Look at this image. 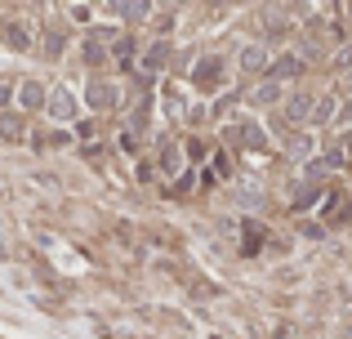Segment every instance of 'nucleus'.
Instances as JSON below:
<instances>
[{
    "label": "nucleus",
    "instance_id": "nucleus-1",
    "mask_svg": "<svg viewBox=\"0 0 352 339\" xmlns=\"http://www.w3.org/2000/svg\"><path fill=\"white\" fill-rule=\"evenodd\" d=\"M232 139H241L245 148H263V134H258V125H250V121L232 125Z\"/></svg>",
    "mask_w": 352,
    "mask_h": 339
},
{
    "label": "nucleus",
    "instance_id": "nucleus-2",
    "mask_svg": "<svg viewBox=\"0 0 352 339\" xmlns=\"http://www.w3.org/2000/svg\"><path fill=\"white\" fill-rule=\"evenodd\" d=\"M18 94H23V107H41L45 103V89L36 85V80H23V89H18Z\"/></svg>",
    "mask_w": 352,
    "mask_h": 339
},
{
    "label": "nucleus",
    "instance_id": "nucleus-3",
    "mask_svg": "<svg viewBox=\"0 0 352 339\" xmlns=\"http://www.w3.org/2000/svg\"><path fill=\"white\" fill-rule=\"evenodd\" d=\"M312 107H317V103H312L308 94H299V98H290V103H285V112H290L294 121H303V116H312Z\"/></svg>",
    "mask_w": 352,
    "mask_h": 339
},
{
    "label": "nucleus",
    "instance_id": "nucleus-4",
    "mask_svg": "<svg viewBox=\"0 0 352 339\" xmlns=\"http://www.w3.org/2000/svg\"><path fill=\"white\" fill-rule=\"evenodd\" d=\"M263 58H267V54L258 50V45H250V50L241 54V67H245V72H258V67H263Z\"/></svg>",
    "mask_w": 352,
    "mask_h": 339
},
{
    "label": "nucleus",
    "instance_id": "nucleus-5",
    "mask_svg": "<svg viewBox=\"0 0 352 339\" xmlns=\"http://www.w3.org/2000/svg\"><path fill=\"white\" fill-rule=\"evenodd\" d=\"M276 98H281V85H276V80H267V85L254 89V103H276Z\"/></svg>",
    "mask_w": 352,
    "mask_h": 339
},
{
    "label": "nucleus",
    "instance_id": "nucleus-6",
    "mask_svg": "<svg viewBox=\"0 0 352 339\" xmlns=\"http://www.w3.org/2000/svg\"><path fill=\"white\" fill-rule=\"evenodd\" d=\"M263 228H258V223H245V250H258V245H263Z\"/></svg>",
    "mask_w": 352,
    "mask_h": 339
},
{
    "label": "nucleus",
    "instance_id": "nucleus-7",
    "mask_svg": "<svg viewBox=\"0 0 352 339\" xmlns=\"http://www.w3.org/2000/svg\"><path fill=\"white\" fill-rule=\"evenodd\" d=\"M294 72H299V58H290V54H285V58H281V63L272 67V76L281 80V76H294Z\"/></svg>",
    "mask_w": 352,
    "mask_h": 339
},
{
    "label": "nucleus",
    "instance_id": "nucleus-8",
    "mask_svg": "<svg viewBox=\"0 0 352 339\" xmlns=\"http://www.w3.org/2000/svg\"><path fill=\"white\" fill-rule=\"evenodd\" d=\"M112 14H120V18H147V5H112Z\"/></svg>",
    "mask_w": 352,
    "mask_h": 339
},
{
    "label": "nucleus",
    "instance_id": "nucleus-9",
    "mask_svg": "<svg viewBox=\"0 0 352 339\" xmlns=\"http://www.w3.org/2000/svg\"><path fill=\"white\" fill-rule=\"evenodd\" d=\"M290 152H294V157H308V152H312V139H308V134H294V139H290Z\"/></svg>",
    "mask_w": 352,
    "mask_h": 339
},
{
    "label": "nucleus",
    "instance_id": "nucleus-10",
    "mask_svg": "<svg viewBox=\"0 0 352 339\" xmlns=\"http://www.w3.org/2000/svg\"><path fill=\"white\" fill-rule=\"evenodd\" d=\"M18 134H23V130H18L14 116H0V139H18Z\"/></svg>",
    "mask_w": 352,
    "mask_h": 339
},
{
    "label": "nucleus",
    "instance_id": "nucleus-11",
    "mask_svg": "<svg viewBox=\"0 0 352 339\" xmlns=\"http://www.w3.org/2000/svg\"><path fill=\"white\" fill-rule=\"evenodd\" d=\"M223 72H219V63H206V67H197V80H219Z\"/></svg>",
    "mask_w": 352,
    "mask_h": 339
},
{
    "label": "nucleus",
    "instance_id": "nucleus-12",
    "mask_svg": "<svg viewBox=\"0 0 352 339\" xmlns=\"http://www.w3.org/2000/svg\"><path fill=\"white\" fill-rule=\"evenodd\" d=\"M50 112H54V116H67V112H72V98H54Z\"/></svg>",
    "mask_w": 352,
    "mask_h": 339
},
{
    "label": "nucleus",
    "instance_id": "nucleus-13",
    "mask_svg": "<svg viewBox=\"0 0 352 339\" xmlns=\"http://www.w3.org/2000/svg\"><path fill=\"white\" fill-rule=\"evenodd\" d=\"M339 125H352V103H344V107H339Z\"/></svg>",
    "mask_w": 352,
    "mask_h": 339
},
{
    "label": "nucleus",
    "instance_id": "nucleus-14",
    "mask_svg": "<svg viewBox=\"0 0 352 339\" xmlns=\"http://www.w3.org/2000/svg\"><path fill=\"white\" fill-rule=\"evenodd\" d=\"M344 152H348V157H352V134H348V139H344Z\"/></svg>",
    "mask_w": 352,
    "mask_h": 339
},
{
    "label": "nucleus",
    "instance_id": "nucleus-15",
    "mask_svg": "<svg viewBox=\"0 0 352 339\" xmlns=\"http://www.w3.org/2000/svg\"><path fill=\"white\" fill-rule=\"evenodd\" d=\"M344 85H348V89H352V72H348V80H344Z\"/></svg>",
    "mask_w": 352,
    "mask_h": 339
},
{
    "label": "nucleus",
    "instance_id": "nucleus-16",
    "mask_svg": "<svg viewBox=\"0 0 352 339\" xmlns=\"http://www.w3.org/2000/svg\"><path fill=\"white\" fill-rule=\"evenodd\" d=\"M0 98H5V94H0Z\"/></svg>",
    "mask_w": 352,
    "mask_h": 339
}]
</instances>
